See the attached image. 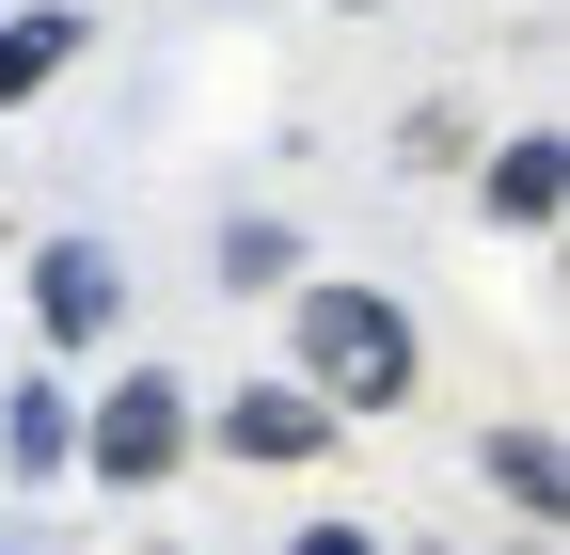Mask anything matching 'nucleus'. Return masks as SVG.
Listing matches in <instances>:
<instances>
[{
	"instance_id": "10",
	"label": "nucleus",
	"mask_w": 570,
	"mask_h": 555,
	"mask_svg": "<svg viewBox=\"0 0 570 555\" xmlns=\"http://www.w3.org/2000/svg\"><path fill=\"white\" fill-rule=\"evenodd\" d=\"M285 555H381L365 524H302V539H285Z\"/></svg>"
},
{
	"instance_id": "4",
	"label": "nucleus",
	"mask_w": 570,
	"mask_h": 555,
	"mask_svg": "<svg viewBox=\"0 0 570 555\" xmlns=\"http://www.w3.org/2000/svg\"><path fill=\"white\" fill-rule=\"evenodd\" d=\"M223 445H238V460H317V445H333V397H317V381H254V397L223 412Z\"/></svg>"
},
{
	"instance_id": "9",
	"label": "nucleus",
	"mask_w": 570,
	"mask_h": 555,
	"mask_svg": "<svg viewBox=\"0 0 570 555\" xmlns=\"http://www.w3.org/2000/svg\"><path fill=\"white\" fill-rule=\"evenodd\" d=\"M223 286H285V223H238L223 238Z\"/></svg>"
},
{
	"instance_id": "8",
	"label": "nucleus",
	"mask_w": 570,
	"mask_h": 555,
	"mask_svg": "<svg viewBox=\"0 0 570 555\" xmlns=\"http://www.w3.org/2000/svg\"><path fill=\"white\" fill-rule=\"evenodd\" d=\"M491 476H508L523 524H554V429H491Z\"/></svg>"
},
{
	"instance_id": "7",
	"label": "nucleus",
	"mask_w": 570,
	"mask_h": 555,
	"mask_svg": "<svg viewBox=\"0 0 570 555\" xmlns=\"http://www.w3.org/2000/svg\"><path fill=\"white\" fill-rule=\"evenodd\" d=\"M554 206H570V175H554V144H508V159H491V223H554Z\"/></svg>"
},
{
	"instance_id": "3",
	"label": "nucleus",
	"mask_w": 570,
	"mask_h": 555,
	"mask_svg": "<svg viewBox=\"0 0 570 555\" xmlns=\"http://www.w3.org/2000/svg\"><path fill=\"white\" fill-rule=\"evenodd\" d=\"M111 302H127V270H111L96 238H48V254H32V318H48V350H96Z\"/></svg>"
},
{
	"instance_id": "1",
	"label": "nucleus",
	"mask_w": 570,
	"mask_h": 555,
	"mask_svg": "<svg viewBox=\"0 0 570 555\" xmlns=\"http://www.w3.org/2000/svg\"><path fill=\"white\" fill-rule=\"evenodd\" d=\"M302 366L333 412H396L412 397V318L381 286H302Z\"/></svg>"
},
{
	"instance_id": "5",
	"label": "nucleus",
	"mask_w": 570,
	"mask_h": 555,
	"mask_svg": "<svg viewBox=\"0 0 570 555\" xmlns=\"http://www.w3.org/2000/svg\"><path fill=\"white\" fill-rule=\"evenodd\" d=\"M63 64H80V0H32V17H0V111L48 96Z\"/></svg>"
},
{
	"instance_id": "2",
	"label": "nucleus",
	"mask_w": 570,
	"mask_h": 555,
	"mask_svg": "<svg viewBox=\"0 0 570 555\" xmlns=\"http://www.w3.org/2000/svg\"><path fill=\"white\" fill-rule=\"evenodd\" d=\"M190 460V397L142 366V381H111V412H96V476L111 493H159V476Z\"/></svg>"
},
{
	"instance_id": "6",
	"label": "nucleus",
	"mask_w": 570,
	"mask_h": 555,
	"mask_svg": "<svg viewBox=\"0 0 570 555\" xmlns=\"http://www.w3.org/2000/svg\"><path fill=\"white\" fill-rule=\"evenodd\" d=\"M0 460H17V476H63V460H80V397H63V381H17V397H0Z\"/></svg>"
}]
</instances>
